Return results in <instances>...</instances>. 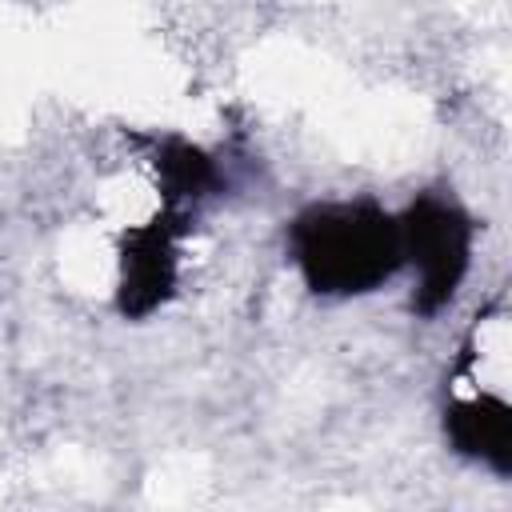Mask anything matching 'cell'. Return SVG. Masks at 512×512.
I'll use <instances>...</instances> for the list:
<instances>
[{
  "instance_id": "2",
  "label": "cell",
  "mask_w": 512,
  "mask_h": 512,
  "mask_svg": "<svg viewBox=\"0 0 512 512\" xmlns=\"http://www.w3.org/2000/svg\"><path fill=\"white\" fill-rule=\"evenodd\" d=\"M400 236H404V256L420 272V296H428L424 304H440L468 264L464 216L448 204L424 200L420 208H412L408 224H400Z\"/></svg>"
},
{
  "instance_id": "1",
  "label": "cell",
  "mask_w": 512,
  "mask_h": 512,
  "mask_svg": "<svg viewBox=\"0 0 512 512\" xmlns=\"http://www.w3.org/2000/svg\"><path fill=\"white\" fill-rule=\"evenodd\" d=\"M296 260L316 292H364L404 264V236L372 208H312L296 220Z\"/></svg>"
}]
</instances>
